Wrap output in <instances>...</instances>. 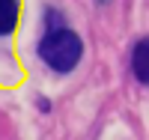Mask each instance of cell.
<instances>
[{
  "label": "cell",
  "mask_w": 149,
  "mask_h": 140,
  "mask_svg": "<svg viewBox=\"0 0 149 140\" xmlns=\"http://www.w3.org/2000/svg\"><path fill=\"white\" fill-rule=\"evenodd\" d=\"M131 72L143 86H149V36L137 39V45L131 51Z\"/></svg>",
  "instance_id": "cell-2"
},
{
  "label": "cell",
  "mask_w": 149,
  "mask_h": 140,
  "mask_svg": "<svg viewBox=\"0 0 149 140\" xmlns=\"http://www.w3.org/2000/svg\"><path fill=\"white\" fill-rule=\"evenodd\" d=\"M18 24V0H0V36H9Z\"/></svg>",
  "instance_id": "cell-3"
},
{
  "label": "cell",
  "mask_w": 149,
  "mask_h": 140,
  "mask_svg": "<svg viewBox=\"0 0 149 140\" xmlns=\"http://www.w3.org/2000/svg\"><path fill=\"white\" fill-rule=\"evenodd\" d=\"M36 104H39V110H42V113H48V110H51V101H48V98H42V95L36 98Z\"/></svg>",
  "instance_id": "cell-4"
},
{
  "label": "cell",
  "mask_w": 149,
  "mask_h": 140,
  "mask_svg": "<svg viewBox=\"0 0 149 140\" xmlns=\"http://www.w3.org/2000/svg\"><path fill=\"white\" fill-rule=\"evenodd\" d=\"M102 3H104V0H102Z\"/></svg>",
  "instance_id": "cell-5"
},
{
  "label": "cell",
  "mask_w": 149,
  "mask_h": 140,
  "mask_svg": "<svg viewBox=\"0 0 149 140\" xmlns=\"http://www.w3.org/2000/svg\"><path fill=\"white\" fill-rule=\"evenodd\" d=\"M36 54L51 72L69 75L78 69L84 57V39L66 24H54V27H45L39 45H36Z\"/></svg>",
  "instance_id": "cell-1"
}]
</instances>
